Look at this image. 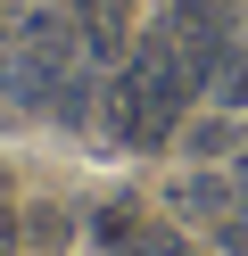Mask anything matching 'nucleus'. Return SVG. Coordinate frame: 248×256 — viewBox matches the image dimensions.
Here are the masks:
<instances>
[{"label": "nucleus", "mask_w": 248, "mask_h": 256, "mask_svg": "<svg viewBox=\"0 0 248 256\" xmlns=\"http://www.w3.org/2000/svg\"><path fill=\"white\" fill-rule=\"evenodd\" d=\"M190 91H198L190 66L165 50V34H149L141 50H132V66L116 74V132H124L132 149H157V140L174 132V116H182Z\"/></svg>", "instance_id": "nucleus-1"}, {"label": "nucleus", "mask_w": 248, "mask_h": 256, "mask_svg": "<svg viewBox=\"0 0 248 256\" xmlns=\"http://www.w3.org/2000/svg\"><path fill=\"white\" fill-rule=\"evenodd\" d=\"M75 58H83V34L50 8L9 25V66H0V100H25V108H50L66 83H75Z\"/></svg>", "instance_id": "nucleus-2"}, {"label": "nucleus", "mask_w": 248, "mask_h": 256, "mask_svg": "<svg viewBox=\"0 0 248 256\" xmlns=\"http://www.w3.org/2000/svg\"><path fill=\"white\" fill-rule=\"evenodd\" d=\"M165 50L190 66V83H215L223 74V50H231V17H223V0H174L157 17Z\"/></svg>", "instance_id": "nucleus-3"}, {"label": "nucleus", "mask_w": 248, "mask_h": 256, "mask_svg": "<svg viewBox=\"0 0 248 256\" xmlns=\"http://www.w3.org/2000/svg\"><path fill=\"white\" fill-rule=\"evenodd\" d=\"M91 240H108V248H132V198H108L91 215Z\"/></svg>", "instance_id": "nucleus-4"}, {"label": "nucleus", "mask_w": 248, "mask_h": 256, "mask_svg": "<svg viewBox=\"0 0 248 256\" xmlns=\"http://www.w3.org/2000/svg\"><path fill=\"white\" fill-rule=\"evenodd\" d=\"M124 256H190V240H182V232H141Z\"/></svg>", "instance_id": "nucleus-5"}, {"label": "nucleus", "mask_w": 248, "mask_h": 256, "mask_svg": "<svg viewBox=\"0 0 248 256\" xmlns=\"http://www.w3.org/2000/svg\"><path fill=\"white\" fill-rule=\"evenodd\" d=\"M33 240H42V248H58V240H66V215H50V206H33Z\"/></svg>", "instance_id": "nucleus-6"}, {"label": "nucleus", "mask_w": 248, "mask_h": 256, "mask_svg": "<svg viewBox=\"0 0 248 256\" xmlns=\"http://www.w3.org/2000/svg\"><path fill=\"white\" fill-rule=\"evenodd\" d=\"M17 248V215H0V256H9Z\"/></svg>", "instance_id": "nucleus-7"}]
</instances>
